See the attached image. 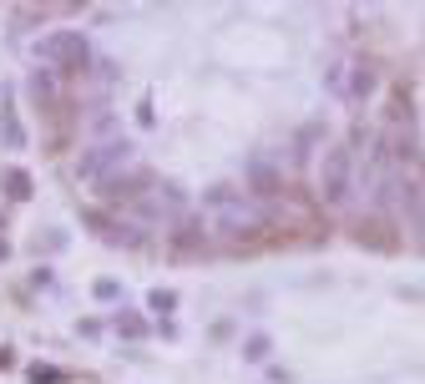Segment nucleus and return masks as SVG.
Masks as SVG:
<instances>
[{
	"label": "nucleus",
	"mask_w": 425,
	"mask_h": 384,
	"mask_svg": "<svg viewBox=\"0 0 425 384\" xmlns=\"http://www.w3.org/2000/svg\"><path fill=\"white\" fill-rule=\"evenodd\" d=\"M41 56L51 61V71H56V76H86L91 46H86V36H76V31H56V36L41 41Z\"/></svg>",
	"instance_id": "1"
},
{
	"label": "nucleus",
	"mask_w": 425,
	"mask_h": 384,
	"mask_svg": "<svg viewBox=\"0 0 425 384\" xmlns=\"http://www.w3.org/2000/svg\"><path fill=\"white\" fill-rule=\"evenodd\" d=\"M152 192H157V182H152V172H142V167L112 172V177L101 182V202H106V207H142Z\"/></svg>",
	"instance_id": "2"
},
{
	"label": "nucleus",
	"mask_w": 425,
	"mask_h": 384,
	"mask_svg": "<svg viewBox=\"0 0 425 384\" xmlns=\"http://www.w3.org/2000/svg\"><path fill=\"white\" fill-rule=\"evenodd\" d=\"M122 162H132V142H101L81 157V177H91L96 187L112 177V167H122Z\"/></svg>",
	"instance_id": "3"
},
{
	"label": "nucleus",
	"mask_w": 425,
	"mask_h": 384,
	"mask_svg": "<svg viewBox=\"0 0 425 384\" xmlns=\"http://www.w3.org/2000/svg\"><path fill=\"white\" fill-rule=\"evenodd\" d=\"M203 238H208V233H203L198 223H183V228L173 233V253H178V258H193V253L203 248Z\"/></svg>",
	"instance_id": "4"
},
{
	"label": "nucleus",
	"mask_w": 425,
	"mask_h": 384,
	"mask_svg": "<svg viewBox=\"0 0 425 384\" xmlns=\"http://www.w3.org/2000/svg\"><path fill=\"white\" fill-rule=\"evenodd\" d=\"M31 96H36L41 112H51V106H56V86H51V76H46V71H36V76H31Z\"/></svg>",
	"instance_id": "5"
},
{
	"label": "nucleus",
	"mask_w": 425,
	"mask_h": 384,
	"mask_svg": "<svg viewBox=\"0 0 425 384\" xmlns=\"http://www.w3.org/2000/svg\"><path fill=\"white\" fill-rule=\"evenodd\" d=\"M0 182L11 187V197H16V202H21V197H31V172H21V167H6V177H0Z\"/></svg>",
	"instance_id": "6"
},
{
	"label": "nucleus",
	"mask_w": 425,
	"mask_h": 384,
	"mask_svg": "<svg viewBox=\"0 0 425 384\" xmlns=\"http://www.w3.org/2000/svg\"><path fill=\"white\" fill-rule=\"evenodd\" d=\"M0 142H11V147H26V132H21V122L6 112V117H0Z\"/></svg>",
	"instance_id": "7"
},
{
	"label": "nucleus",
	"mask_w": 425,
	"mask_h": 384,
	"mask_svg": "<svg viewBox=\"0 0 425 384\" xmlns=\"http://www.w3.org/2000/svg\"><path fill=\"white\" fill-rule=\"evenodd\" d=\"M152 308H157V313H173V308H178V294H173V289H152Z\"/></svg>",
	"instance_id": "8"
},
{
	"label": "nucleus",
	"mask_w": 425,
	"mask_h": 384,
	"mask_svg": "<svg viewBox=\"0 0 425 384\" xmlns=\"http://www.w3.org/2000/svg\"><path fill=\"white\" fill-rule=\"evenodd\" d=\"M117 328H122V334H132V339H142V334H147V323H142V318H132L127 308H122V318H117Z\"/></svg>",
	"instance_id": "9"
}]
</instances>
